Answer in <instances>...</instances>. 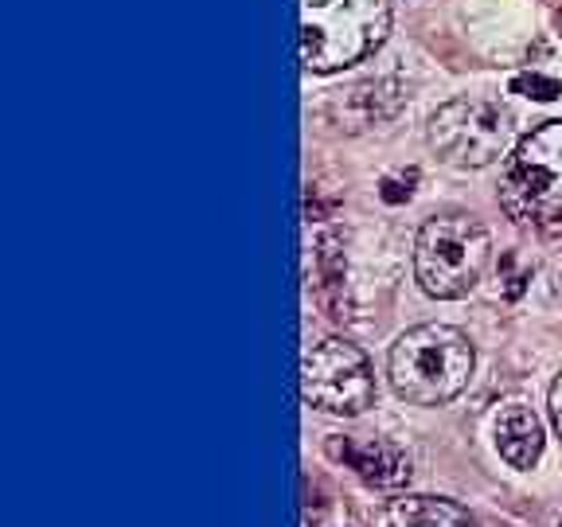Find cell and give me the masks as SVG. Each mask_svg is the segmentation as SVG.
<instances>
[{"mask_svg": "<svg viewBox=\"0 0 562 527\" xmlns=\"http://www.w3.org/2000/svg\"><path fill=\"white\" fill-rule=\"evenodd\" d=\"M476 351L461 328L418 325L403 333L391 348V386L406 403L438 406L457 399L469 386Z\"/></svg>", "mask_w": 562, "mask_h": 527, "instance_id": "cell-1", "label": "cell"}, {"mask_svg": "<svg viewBox=\"0 0 562 527\" xmlns=\"http://www.w3.org/2000/svg\"><path fill=\"white\" fill-rule=\"evenodd\" d=\"M391 32L386 0H305L301 4V59L313 75L344 70L371 55Z\"/></svg>", "mask_w": 562, "mask_h": 527, "instance_id": "cell-2", "label": "cell"}, {"mask_svg": "<svg viewBox=\"0 0 562 527\" xmlns=\"http://www.w3.org/2000/svg\"><path fill=\"white\" fill-rule=\"evenodd\" d=\"M492 238L473 215H434L422 223L414 243V273L418 285L438 301H457L473 293L488 270Z\"/></svg>", "mask_w": 562, "mask_h": 527, "instance_id": "cell-3", "label": "cell"}, {"mask_svg": "<svg viewBox=\"0 0 562 527\" xmlns=\"http://www.w3.org/2000/svg\"><path fill=\"white\" fill-rule=\"evenodd\" d=\"M501 208L531 227L562 223V122H543L516 145L501 184Z\"/></svg>", "mask_w": 562, "mask_h": 527, "instance_id": "cell-4", "label": "cell"}, {"mask_svg": "<svg viewBox=\"0 0 562 527\" xmlns=\"http://www.w3.org/2000/svg\"><path fill=\"white\" fill-rule=\"evenodd\" d=\"M512 114L492 98H453L430 117V145L441 160L484 168L508 149Z\"/></svg>", "mask_w": 562, "mask_h": 527, "instance_id": "cell-5", "label": "cell"}, {"mask_svg": "<svg viewBox=\"0 0 562 527\" xmlns=\"http://www.w3.org/2000/svg\"><path fill=\"white\" fill-rule=\"evenodd\" d=\"M301 395L308 406L325 414H344L356 418L375 403V375L371 363L356 344L348 340H321L305 356L301 371Z\"/></svg>", "mask_w": 562, "mask_h": 527, "instance_id": "cell-6", "label": "cell"}, {"mask_svg": "<svg viewBox=\"0 0 562 527\" xmlns=\"http://www.w3.org/2000/svg\"><path fill=\"white\" fill-rule=\"evenodd\" d=\"M328 453L348 461V466L368 484H375V489H398V484H406L414 473L411 453L398 449L395 441H383V438H368V441L333 438L328 441Z\"/></svg>", "mask_w": 562, "mask_h": 527, "instance_id": "cell-7", "label": "cell"}, {"mask_svg": "<svg viewBox=\"0 0 562 527\" xmlns=\"http://www.w3.org/2000/svg\"><path fill=\"white\" fill-rule=\"evenodd\" d=\"M496 449L512 469H536L543 457V422L524 403H508L496 414Z\"/></svg>", "mask_w": 562, "mask_h": 527, "instance_id": "cell-8", "label": "cell"}, {"mask_svg": "<svg viewBox=\"0 0 562 527\" xmlns=\"http://www.w3.org/2000/svg\"><path fill=\"white\" fill-rule=\"evenodd\" d=\"M375 527H473L469 512L441 496H395L375 516Z\"/></svg>", "mask_w": 562, "mask_h": 527, "instance_id": "cell-9", "label": "cell"}, {"mask_svg": "<svg viewBox=\"0 0 562 527\" xmlns=\"http://www.w3.org/2000/svg\"><path fill=\"white\" fill-rule=\"evenodd\" d=\"M386 82H363V87H351L340 102V114L348 122V130H360V125L371 122H386V117L395 114L403 94H383Z\"/></svg>", "mask_w": 562, "mask_h": 527, "instance_id": "cell-10", "label": "cell"}, {"mask_svg": "<svg viewBox=\"0 0 562 527\" xmlns=\"http://www.w3.org/2000/svg\"><path fill=\"white\" fill-rule=\"evenodd\" d=\"M512 90H516V94L536 98V102H551V98L562 94V82L547 79V75H519V79L512 82Z\"/></svg>", "mask_w": 562, "mask_h": 527, "instance_id": "cell-11", "label": "cell"}, {"mask_svg": "<svg viewBox=\"0 0 562 527\" xmlns=\"http://www.w3.org/2000/svg\"><path fill=\"white\" fill-rule=\"evenodd\" d=\"M551 422H554V430L562 434V375L554 379V386H551Z\"/></svg>", "mask_w": 562, "mask_h": 527, "instance_id": "cell-12", "label": "cell"}]
</instances>
